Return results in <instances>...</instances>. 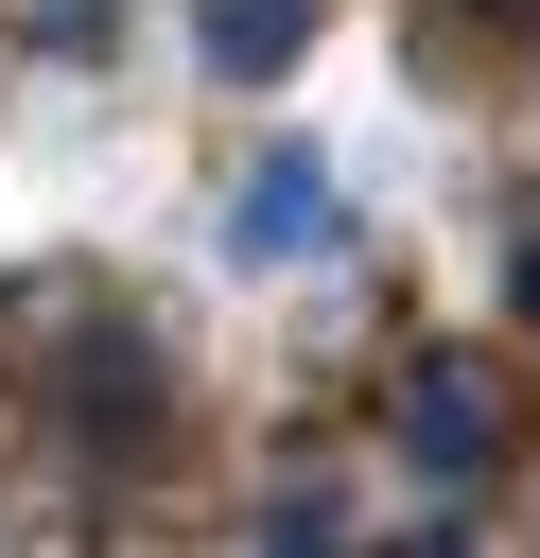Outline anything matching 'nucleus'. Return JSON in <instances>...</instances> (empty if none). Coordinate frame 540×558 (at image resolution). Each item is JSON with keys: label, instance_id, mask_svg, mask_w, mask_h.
<instances>
[{"label": "nucleus", "instance_id": "nucleus-1", "mask_svg": "<svg viewBox=\"0 0 540 558\" xmlns=\"http://www.w3.org/2000/svg\"><path fill=\"white\" fill-rule=\"evenodd\" d=\"M52 401H70L87 488H122V471L157 453V418H174V366H157V331H139V314H87V331H70V366H52Z\"/></svg>", "mask_w": 540, "mask_h": 558}, {"label": "nucleus", "instance_id": "nucleus-2", "mask_svg": "<svg viewBox=\"0 0 540 558\" xmlns=\"http://www.w3.org/2000/svg\"><path fill=\"white\" fill-rule=\"evenodd\" d=\"M401 453L435 471V488H488V453H505V418H488V366H401Z\"/></svg>", "mask_w": 540, "mask_h": 558}, {"label": "nucleus", "instance_id": "nucleus-3", "mask_svg": "<svg viewBox=\"0 0 540 558\" xmlns=\"http://www.w3.org/2000/svg\"><path fill=\"white\" fill-rule=\"evenodd\" d=\"M192 52H209L226 87H279V70L314 52V0H192Z\"/></svg>", "mask_w": 540, "mask_h": 558}, {"label": "nucleus", "instance_id": "nucleus-4", "mask_svg": "<svg viewBox=\"0 0 540 558\" xmlns=\"http://www.w3.org/2000/svg\"><path fill=\"white\" fill-rule=\"evenodd\" d=\"M244 244H331V174H314V157L244 174Z\"/></svg>", "mask_w": 540, "mask_h": 558}, {"label": "nucleus", "instance_id": "nucleus-5", "mask_svg": "<svg viewBox=\"0 0 540 558\" xmlns=\"http://www.w3.org/2000/svg\"><path fill=\"white\" fill-rule=\"evenodd\" d=\"M261 558H348V541H331V506H279V523H261Z\"/></svg>", "mask_w": 540, "mask_h": 558}, {"label": "nucleus", "instance_id": "nucleus-6", "mask_svg": "<svg viewBox=\"0 0 540 558\" xmlns=\"http://www.w3.org/2000/svg\"><path fill=\"white\" fill-rule=\"evenodd\" d=\"M505 314H523V331H540V227H523V244H505Z\"/></svg>", "mask_w": 540, "mask_h": 558}, {"label": "nucleus", "instance_id": "nucleus-7", "mask_svg": "<svg viewBox=\"0 0 540 558\" xmlns=\"http://www.w3.org/2000/svg\"><path fill=\"white\" fill-rule=\"evenodd\" d=\"M401 558H470V541H453V523H435V541H401Z\"/></svg>", "mask_w": 540, "mask_h": 558}]
</instances>
